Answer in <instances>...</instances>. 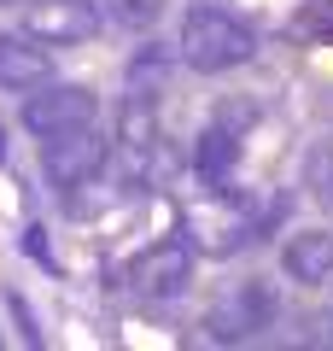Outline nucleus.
Segmentation results:
<instances>
[{
    "instance_id": "f257e3e1",
    "label": "nucleus",
    "mask_w": 333,
    "mask_h": 351,
    "mask_svg": "<svg viewBox=\"0 0 333 351\" xmlns=\"http://www.w3.org/2000/svg\"><path fill=\"white\" fill-rule=\"evenodd\" d=\"M175 53H182V64L199 71V76H228V71H240V64L258 59V29H251L240 12L217 6V0H199V6H187V18H182Z\"/></svg>"
},
{
    "instance_id": "f03ea898",
    "label": "nucleus",
    "mask_w": 333,
    "mask_h": 351,
    "mask_svg": "<svg viewBox=\"0 0 333 351\" xmlns=\"http://www.w3.org/2000/svg\"><path fill=\"white\" fill-rule=\"evenodd\" d=\"M164 88L152 82H129L123 100H117V135H111V164H117V182L123 188H147L152 170H158V135H164Z\"/></svg>"
},
{
    "instance_id": "7ed1b4c3",
    "label": "nucleus",
    "mask_w": 333,
    "mask_h": 351,
    "mask_svg": "<svg viewBox=\"0 0 333 351\" xmlns=\"http://www.w3.org/2000/svg\"><path fill=\"white\" fill-rule=\"evenodd\" d=\"M258 199L240 188H222V193H205L199 205H187L182 217V234L187 246L199 252V258H234V252H246L251 240H258Z\"/></svg>"
},
{
    "instance_id": "20e7f679",
    "label": "nucleus",
    "mask_w": 333,
    "mask_h": 351,
    "mask_svg": "<svg viewBox=\"0 0 333 351\" xmlns=\"http://www.w3.org/2000/svg\"><path fill=\"white\" fill-rule=\"evenodd\" d=\"M106 164H111V141H99V123L41 141V176H47V188L59 193L64 205L82 188H94L99 176H106Z\"/></svg>"
},
{
    "instance_id": "39448f33",
    "label": "nucleus",
    "mask_w": 333,
    "mask_h": 351,
    "mask_svg": "<svg viewBox=\"0 0 333 351\" xmlns=\"http://www.w3.org/2000/svg\"><path fill=\"white\" fill-rule=\"evenodd\" d=\"M24 100V129L36 141H53V135H71V129H88L99 123V94L88 82H41L29 88V94H18Z\"/></svg>"
},
{
    "instance_id": "423d86ee",
    "label": "nucleus",
    "mask_w": 333,
    "mask_h": 351,
    "mask_svg": "<svg viewBox=\"0 0 333 351\" xmlns=\"http://www.w3.org/2000/svg\"><path fill=\"white\" fill-rule=\"evenodd\" d=\"M187 281H193V246L187 240H152V246H140L123 263V281L117 287L147 299V304H164V299H182Z\"/></svg>"
},
{
    "instance_id": "0eeeda50",
    "label": "nucleus",
    "mask_w": 333,
    "mask_h": 351,
    "mask_svg": "<svg viewBox=\"0 0 333 351\" xmlns=\"http://www.w3.org/2000/svg\"><path fill=\"white\" fill-rule=\"evenodd\" d=\"M99 24H106L99 0H29L24 6V29L41 47H82L99 36Z\"/></svg>"
},
{
    "instance_id": "6e6552de",
    "label": "nucleus",
    "mask_w": 333,
    "mask_h": 351,
    "mask_svg": "<svg viewBox=\"0 0 333 351\" xmlns=\"http://www.w3.org/2000/svg\"><path fill=\"white\" fill-rule=\"evenodd\" d=\"M240 129L217 123L210 117L205 129H199V147H193V176H199V193H222V188H234V176H240Z\"/></svg>"
},
{
    "instance_id": "1a4fd4ad",
    "label": "nucleus",
    "mask_w": 333,
    "mask_h": 351,
    "mask_svg": "<svg viewBox=\"0 0 333 351\" xmlns=\"http://www.w3.org/2000/svg\"><path fill=\"white\" fill-rule=\"evenodd\" d=\"M281 276L293 287H321L333 281V228H293L281 240Z\"/></svg>"
},
{
    "instance_id": "9d476101",
    "label": "nucleus",
    "mask_w": 333,
    "mask_h": 351,
    "mask_svg": "<svg viewBox=\"0 0 333 351\" xmlns=\"http://www.w3.org/2000/svg\"><path fill=\"white\" fill-rule=\"evenodd\" d=\"M53 76V59L29 29H0V88L6 94H29Z\"/></svg>"
},
{
    "instance_id": "9b49d317",
    "label": "nucleus",
    "mask_w": 333,
    "mask_h": 351,
    "mask_svg": "<svg viewBox=\"0 0 333 351\" xmlns=\"http://www.w3.org/2000/svg\"><path fill=\"white\" fill-rule=\"evenodd\" d=\"M269 316H275V293L251 281V287H240L234 299H222L217 311L205 316V328H210L217 339H251V334H263Z\"/></svg>"
},
{
    "instance_id": "f8f14e48",
    "label": "nucleus",
    "mask_w": 333,
    "mask_h": 351,
    "mask_svg": "<svg viewBox=\"0 0 333 351\" xmlns=\"http://www.w3.org/2000/svg\"><path fill=\"white\" fill-rule=\"evenodd\" d=\"M99 12L117 29H152L158 12H164V0H99Z\"/></svg>"
},
{
    "instance_id": "ddd939ff",
    "label": "nucleus",
    "mask_w": 333,
    "mask_h": 351,
    "mask_svg": "<svg viewBox=\"0 0 333 351\" xmlns=\"http://www.w3.org/2000/svg\"><path fill=\"white\" fill-rule=\"evenodd\" d=\"M210 117H217V123H228V129H240V135H246V129H258L263 106H258V100H222V106H217V112H210Z\"/></svg>"
},
{
    "instance_id": "4468645a",
    "label": "nucleus",
    "mask_w": 333,
    "mask_h": 351,
    "mask_svg": "<svg viewBox=\"0 0 333 351\" xmlns=\"http://www.w3.org/2000/svg\"><path fill=\"white\" fill-rule=\"evenodd\" d=\"M0 158H6V129H0Z\"/></svg>"
},
{
    "instance_id": "2eb2a0df",
    "label": "nucleus",
    "mask_w": 333,
    "mask_h": 351,
    "mask_svg": "<svg viewBox=\"0 0 333 351\" xmlns=\"http://www.w3.org/2000/svg\"><path fill=\"white\" fill-rule=\"evenodd\" d=\"M0 6H24V0H0Z\"/></svg>"
}]
</instances>
